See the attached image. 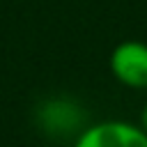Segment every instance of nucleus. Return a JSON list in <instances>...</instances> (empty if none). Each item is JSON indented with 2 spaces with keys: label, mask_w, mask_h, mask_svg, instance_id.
Masks as SVG:
<instances>
[{
  "label": "nucleus",
  "mask_w": 147,
  "mask_h": 147,
  "mask_svg": "<svg viewBox=\"0 0 147 147\" xmlns=\"http://www.w3.org/2000/svg\"><path fill=\"white\" fill-rule=\"evenodd\" d=\"M74 147H147V133L126 119H101L85 126Z\"/></svg>",
  "instance_id": "f257e3e1"
},
{
  "label": "nucleus",
  "mask_w": 147,
  "mask_h": 147,
  "mask_svg": "<svg viewBox=\"0 0 147 147\" xmlns=\"http://www.w3.org/2000/svg\"><path fill=\"white\" fill-rule=\"evenodd\" d=\"M110 74L129 90H147V41L124 39L108 57Z\"/></svg>",
  "instance_id": "f03ea898"
},
{
  "label": "nucleus",
  "mask_w": 147,
  "mask_h": 147,
  "mask_svg": "<svg viewBox=\"0 0 147 147\" xmlns=\"http://www.w3.org/2000/svg\"><path fill=\"white\" fill-rule=\"evenodd\" d=\"M138 124H140V129L147 133V101H145V106L140 108V117H138Z\"/></svg>",
  "instance_id": "7ed1b4c3"
}]
</instances>
